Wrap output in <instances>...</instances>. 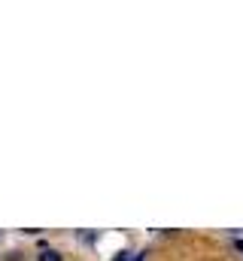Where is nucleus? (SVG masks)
Here are the masks:
<instances>
[{
  "label": "nucleus",
  "instance_id": "obj_1",
  "mask_svg": "<svg viewBox=\"0 0 243 261\" xmlns=\"http://www.w3.org/2000/svg\"><path fill=\"white\" fill-rule=\"evenodd\" d=\"M37 261H61V252H55V249H43V252L37 255Z\"/></svg>",
  "mask_w": 243,
  "mask_h": 261
},
{
  "label": "nucleus",
  "instance_id": "obj_2",
  "mask_svg": "<svg viewBox=\"0 0 243 261\" xmlns=\"http://www.w3.org/2000/svg\"><path fill=\"white\" fill-rule=\"evenodd\" d=\"M79 240L91 246V243H98V234H94V231H82V234H79Z\"/></svg>",
  "mask_w": 243,
  "mask_h": 261
},
{
  "label": "nucleus",
  "instance_id": "obj_3",
  "mask_svg": "<svg viewBox=\"0 0 243 261\" xmlns=\"http://www.w3.org/2000/svg\"><path fill=\"white\" fill-rule=\"evenodd\" d=\"M113 261H134V258H131V252H125V249H121V252H116V258H113Z\"/></svg>",
  "mask_w": 243,
  "mask_h": 261
},
{
  "label": "nucleus",
  "instance_id": "obj_4",
  "mask_svg": "<svg viewBox=\"0 0 243 261\" xmlns=\"http://www.w3.org/2000/svg\"><path fill=\"white\" fill-rule=\"evenodd\" d=\"M234 246H237V249L243 252V240H234Z\"/></svg>",
  "mask_w": 243,
  "mask_h": 261
},
{
  "label": "nucleus",
  "instance_id": "obj_5",
  "mask_svg": "<svg viewBox=\"0 0 243 261\" xmlns=\"http://www.w3.org/2000/svg\"><path fill=\"white\" fill-rule=\"evenodd\" d=\"M134 261H143V255H134Z\"/></svg>",
  "mask_w": 243,
  "mask_h": 261
}]
</instances>
